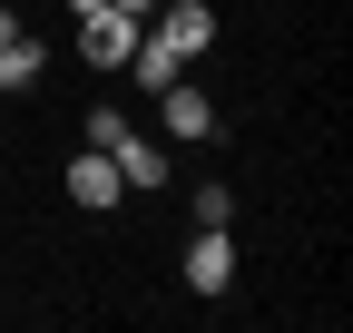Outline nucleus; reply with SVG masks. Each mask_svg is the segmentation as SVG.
<instances>
[{"instance_id":"f03ea898","label":"nucleus","mask_w":353,"mask_h":333,"mask_svg":"<svg viewBox=\"0 0 353 333\" xmlns=\"http://www.w3.org/2000/svg\"><path fill=\"white\" fill-rule=\"evenodd\" d=\"M138 30H148V20H128V10H108V0H99V10L79 20V59H88V69H128Z\"/></svg>"},{"instance_id":"1a4fd4ad","label":"nucleus","mask_w":353,"mask_h":333,"mask_svg":"<svg viewBox=\"0 0 353 333\" xmlns=\"http://www.w3.org/2000/svg\"><path fill=\"white\" fill-rule=\"evenodd\" d=\"M108 10H128V20H148V10H157V0H108Z\"/></svg>"},{"instance_id":"20e7f679","label":"nucleus","mask_w":353,"mask_h":333,"mask_svg":"<svg viewBox=\"0 0 353 333\" xmlns=\"http://www.w3.org/2000/svg\"><path fill=\"white\" fill-rule=\"evenodd\" d=\"M69 196L88 206V216H108V206L128 196V186H118V157H108V147H79V157H69Z\"/></svg>"},{"instance_id":"f257e3e1","label":"nucleus","mask_w":353,"mask_h":333,"mask_svg":"<svg viewBox=\"0 0 353 333\" xmlns=\"http://www.w3.org/2000/svg\"><path fill=\"white\" fill-rule=\"evenodd\" d=\"M148 39L176 50V59H196L206 39H216V10H206V0H157V10H148Z\"/></svg>"},{"instance_id":"423d86ee","label":"nucleus","mask_w":353,"mask_h":333,"mask_svg":"<svg viewBox=\"0 0 353 333\" xmlns=\"http://www.w3.org/2000/svg\"><path fill=\"white\" fill-rule=\"evenodd\" d=\"M39 69H50V50H39L30 30H10V39H0V89H10V98H20V89H39Z\"/></svg>"},{"instance_id":"39448f33","label":"nucleus","mask_w":353,"mask_h":333,"mask_svg":"<svg viewBox=\"0 0 353 333\" xmlns=\"http://www.w3.org/2000/svg\"><path fill=\"white\" fill-rule=\"evenodd\" d=\"M157 118H167V138H216V98L187 89V78H167V89H157Z\"/></svg>"},{"instance_id":"9d476101","label":"nucleus","mask_w":353,"mask_h":333,"mask_svg":"<svg viewBox=\"0 0 353 333\" xmlns=\"http://www.w3.org/2000/svg\"><path fill=\"white\" fill-rule=\"evenodd\" d=\"M69 10H79V20H88V10H99V0H69Z\"/></svg>"},{"instance_id":"0eeeda50","label":"nucleus","mask_w":353,"mask_h":333,"mask_svg":"<svg viewBox=\"0 0 353 333\" xmlns=\"http://www.w3.org/2000/svg\"><path fill=\"white\" fill-rule=\"evenodd\" d=\"M108 157H118V186H167V147H148V138H118Z\"/></svg>"},{"instance_id":"6e6552de","label":"nucleus","mask_w":353,"mask_h":333,"mask_svg":"<svg viewBox=\"0 0 353 333\" xmlns=\"http://www.w3.org/2000/svg\"><path fill=\"white\" fill-rule=\"evenodd\" d=\"M226 216H236V196H226V186L206 177V186H196V226H226Z\"/></svg>"},{"instance_id":"7ed1b4c3","label":"nucleus","mask_w":353,"mask_h":333,"mask_svg":"<svg viewBox=\"0 0 353 333\" xmlns=\"http://www.w3.org/2000/svg\"><path fill=\"white\" fill-rule=\"evenodd\" d=\"M236 284V235L226 226H196V245H187V294H226Z\"/></svg>"}]
</instances>
